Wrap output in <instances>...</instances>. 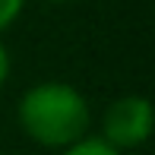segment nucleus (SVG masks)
I'll return each instance as SVG.
<instances>
[{"instance_id": "f03ea898", "label": "nucleus", "mask_w": 155, "mask_h": 155, "mask_svg": "<svg viewBox=\"0 0 155 155\" xmlns=\"http://www.w3.org/2000/svg\"><path fill=\"white\" fill-rule=\"evenodd\" d=\"M152 101L139 92L130 95H117L114 101H108V108L101 111V120H98V139L111 146L117 152H133L139 146L149 143L152 136Z\"/></svg>"}, {"instance_id": "20e7f679", "label": "nucleus", "mask_w": 155, "mask_h": 155, "mask_svg": "<svg viewBox=\"0 0 155 155\" xmlns=\"http://www.w3.org/2000/svg\"><path fill=\"white\" fill-rule=\"evenodd\" d=\"M22 10H25V0H0V35L16 25Z\"/></svg>"}, {"instance_id": "f257e3e1", "label": "nucleus", "mask_w": 155, "mask_h": 155, "mask_svg": "<svg viewBox=\"0 0 155 155\" xmlns=\"http://www.w3.org/2000/svg\"><path fill=\"white\" fill-rule=\"evenodd\" d=\"M16 124L41 149L63 152L92 130V104L86 92L63 79H41L16 101Z\"/></svg>"}, {"instance_id": "7ed1b4c3", "label": "nucleus", "mask_w": 155, "mask_h": 155, "mask_svg": "<svg viewBox=\"0 0 155 155\" xmlns=\"http://www.w3.org/2000/svg\"><path fill=\"white\" fill-rule=\"evenodd\" d=\"M60 155H124V152H117V149H111L104 139H98V136H82L79 143H73V146H67Z\"/></svg>"}, {"instance_id": "423d86ee", "label": "nucleus", "mask_w": 155, "mask_h": 155, "mask_svg": "<svg viewBox=\"0 0 155 155\" xmlns=\"http://www.w3.org/2000/svg\"><path fill=\"white\" fill-rule=\"evenodd\" d=\"M48 3H57V6H63V3H76V0H48Z\"/></svg>"}, {"instance_id": "39448f33", "label": "nucleus", "mask_w": 155, "mask_h": 155, "mask_svg": "<svg viewBox=\"0 0 155 155\" xmlns=\"http://www.w3.org/2000/svg\"><path fill=\"white\" fill-rule=\"evenodd\" d=\"M10 70H13L10 51H6V45L0 41V89H3V86H6V79H10Z\"/></svg>"}]
</instances>
